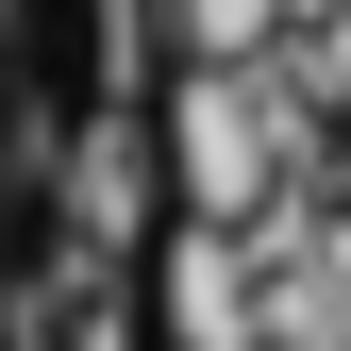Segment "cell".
Segmentation results:
<instances>
[{
	"mask_svg": "<svg viewBox=\"0 0 351 351\" xmlns=\"http://www.w3.org/2000/svg\"><path fill=\"white\" fill-rule=\"evenodd\" d=\"M167 34H184V67H268L285 0H167Z\"/></svg>",
	"mask_w": 351,
	"mask_h": 351,
	"instance_id": "cell-1",
	"label": "cell"
}]
</instances>
